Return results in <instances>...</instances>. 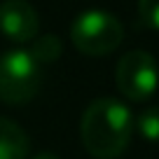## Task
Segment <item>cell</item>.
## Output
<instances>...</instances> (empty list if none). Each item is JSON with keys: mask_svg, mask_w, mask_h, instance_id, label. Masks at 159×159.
Wrapping results in <instances>:
<instances>
[{"mask_svg": "<svg viewBox=\"0 0 159 159\" xmlns=\"http://www.w3.org/2000/svg\"><path fill=\"white\" fill-rule=\"evenodd\" d=\"M30 140L16 122L0 117V159H28Z\"/></svg>", "mask_w": 159, "mask_h": 159, "instance_id": "cell-6", "label": "cell"}, {"mask_svg": "<svg viewBox=\"0 0 159 159\" xmlns=\"http://www.w3.org/2000/svg\"><path fill=\"white\" fill-rule=\"evenodd\" d=\"M40 30V19L28 0H5L0 5V33L10 42H33Z\"/></svg>", "mask_w": 159, "mask_h": 159, "instance_id": "cell-5", "label": "cell"}, {"mask_svg": "<svg viewBox=\"0 0 159 159\" xmlns=\"http://www.w3.org/2000/svg\"><path fill=\"white\" fill-rule=\"evenodd\" d=\"M138 14L148 28L159 30V0H138Z\"/></svg>", "mask_w": 159, "mask_h": 159, "instance_id": "cell-9", "label": "cell"}, {"mask_svg": "<svg viewBox=\"0 0 159 159\" xmlns=\"http://www.w3.org/2000/svg\"><path fill=\"white\" fill-rule=\"evenodd\" d=\"M115 82L122 96L129 101H148L159 84V68L154 56L143 49L126 52L117 63Z\"/></svg>", "mask_w": 159, "mask_h": 159, "instance_id": "cell-4", "label": "cell"}, {"mask_svg": "<svg viewBox=\"0 0 159 159\" xmlns=\"http://www.w3.org/2000/svg\"><path fill=\"white\" fill-rule=\"evenodd\" d=\"M134 124H136L138 134L143 136L145 140H150V143H159V105L143 110V112L136 117Z\"/></svg>", "mask_w": 159, "mask_h": 159, "instance_id": "cell-8", "label": "cell"}, {"mask_svg": "<svg viewBox=\"0 0 159 159\" xmlns=\"http://www.w3.org/2000/svg\"><path fill=\"white\" fill-rule=\"evenodd\" d=\"M33 159H61L59 154H54V152H40L38 157H33Z\"/></svg>", "mask_w": 159, "mask_h": 159, "instance_id": "cell-10", "label": "cell"}, {"mask_svg": "<svg viewBox=\"0 0 159 159\" xmlns=\"http://www.w3.org/2000/svg\"><path fill=\"white\" fill-rule=\"evenodd\" d=\"M70 40L77 52L87 56H105L115 52L124 40V26L117 16L101 10H89L75 16L70 26Z\"/></svg>", "mask_w": 159, "mask_h": 159, "instance_id": "cell-2", "label": "cell"}, {"mask_svg": "<svg viewBox=\"0 0 159 159\" xmlns=\"http://www.w3.org/2000/svg\"><path fill=\"white\" fill-rule=\"evenodd\" d=\"M30 54L33 59L38 61L40 66L42 63H52L61 56V40L56 35H40V38L33 40V47H30Z\"/></svg>", "mask_w": 159, "mask_h": 159, "instance_id": "cell-7", "label": "cell"}, {"mask_svg": "<svg viewBox=\"0 0 159 159\" xmlns=\"http://www.w3.org/2000/svg\"><path fill=\"white\" fill-rule=\"evenodd\" d=\"M80 136L96 159H117L134 136V115L115 98H98L82 115Z\"/></svg>", "mask_w": 159, "mask_h": 159, "instance_id": "cell-1", "label": "cell"}, {"mask_svg": "<svg viewBox=\"0 0 159 159\" xmlns=\"http://www.w3.org/2000/svg\"><path fill=\"white\" fill-rule=\"evenodd\" d=\"M42 68L28 49H10L0 56V101L10 105L28 103L40 89Z\"/></svg>", "mask_w": 159, "mask_h": 159, "instance_id": "cell-3", "label": "cell"}]
</instances>
